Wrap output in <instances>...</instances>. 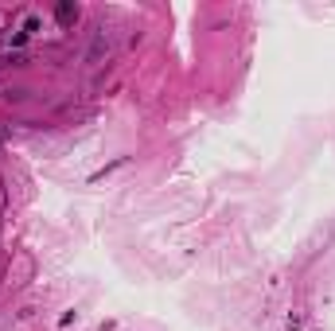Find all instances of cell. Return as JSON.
<instances>
[{
  "instance_id": "1",
  "label": "cell",
  "mask_w": 335,
  "mask_h": 331,
  "mask_svg": "<svg viewBox=\"0 0 335 331\" xmlns=\"http://www.w3.org/2000/svg\"><path fill=\"white\" fill-rule=\"evenodd\" d=\"M102 55H109V31H98L94 35V43H90V51H86V62H102Z\"/></svg>"
},
{
  "instance_id": "2",
  "label": "cell",
  "mask_w": 335,
  "mask_h": 331,
  "mask_svg": "<svg viewBox=\"0 0 335 331\" xmlns=\"http://www.w3.org/2000/svg\"><path fill=\"white\" fill-rule=\"evenodd\" d=\"M55 20H58V28H74V20H78V4H74V0H58Z\"/></svg>"
},
{
  "instance_id": "3",
  "label": "cell",
  "mask_w": 335,
  "mask_h": 331,
  "mask_svg": "<svg viewBox=\"0 0 335 331\" xmlns=\"http://www.w3.org/2000/svg\"><path fill=\"white\" fill-rule=\"evenodd\" d=\"M0 140H4V129H0Z\"/></svg>"
}]
</instances>
